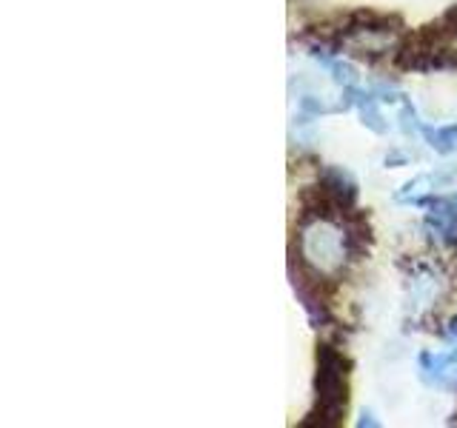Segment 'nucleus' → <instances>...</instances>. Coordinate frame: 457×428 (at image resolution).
Masks as SVG:
<instances>
[{"instance_id":"nucleus-1","label":"nucleus","mask_w":457,"mask_h":428,"mask_svg":"<svg viewBox=\"0 0 457 428\" xmlns=\"http://www.w3.org/2000/svg\"><path fill=\"white\" fill-rule=\"evenodd\" d=\"M300 251H303V260L318 275H335L346 263L349 240L335 223L320 218L303 228V235H300Z\"/></svg>"},{"instance_id":"nucleus-2","label":"nucleus","mask_w":457,"mask_h":428,"mask_svg":"<svg viewBox=\"0 0 457 428\" xmlns=\"http://www.w3.org/2000/svg\"><path fill=\"white\" fill-rule=\"evenodd\" d=\"M346 408V357H340L332 346L318 351V417L320 425H332Z\"/></svg>"},{"instance_id":"nucleus-3","label":"nucleus","mask_w":457,"mask_h":428,"mask_svg":"<svg viewBox=\"0 0 457 428\" xmlns=\"http://www.w3.org/2000/svg\"><path fill=\"white\" fill-rule=\"evenodd\" d=\"M420 368L435 383H457V349L446 354H423Z\"/></svg>"},{"instance_id":"nucleus-4","label":"nucleus","mask_w":457,"mask_h":428,"mask_svg":"<svg viewBox=\"0 0 457 428\" xmlns=\"http://www.w3.org/2000/svg\"><path fill=\"white\" fill-rule=\"evenodd\" d=\"M428 228L437 235V237H454L457 235V206L452 203H437L432 211H428V218H426Z\"/></svg>"},{"instance_id":"nucleus-5","label":"nucleus","mask_w":457,"mask_h":428,"mask_svg":"<svg viewBox=\"0 0 457 428\" xmlns=\"http://www.w3.org/2000/svg\"><path fill=\"white\" fill-rule=\"evenodd\" d=\"M423 135L428 140V146L440 154H452L457 152V126H423Z\"/></svg>"},{"instance_id":"nucleus-6","label":"nucleus","mask_w":457,"mask_h":428,"mask_svg":"<svg viewBox=\"0 0 457 428\" xmlns=\"http://www.w3.org/2000/svg\"><path fill=\"white\" fill-rule=\"evenodd\" d=\"M437 180L440 177H435V175H423L418 180H411V183H406L403 189L397 192V200H400V203H420V200L437 185Z\"/></svg>"}]
</instances>
